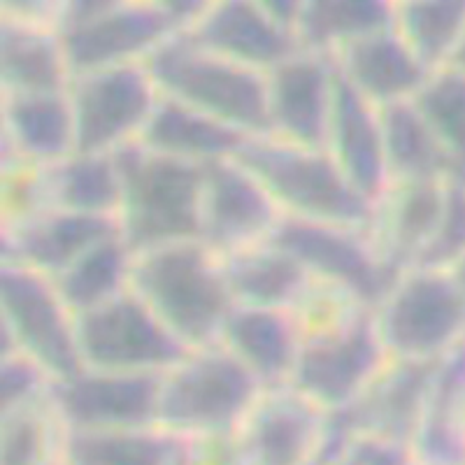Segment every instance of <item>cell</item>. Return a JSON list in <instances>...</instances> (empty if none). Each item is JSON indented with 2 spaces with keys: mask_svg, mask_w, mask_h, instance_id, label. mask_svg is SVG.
Returning a JSON list of instances; mask_svg holds the SVG:
<instances>
[{
  "mask_svg": "<svg viewBox=\"0 0 465 465\" xmlns=\"http://www.w3.org/2000/svg\"><path fill=\"white\" fill-rule=\"evenodd\" d=\"M133 291L186 349L217 344L235 307L223 259L201 240L138 254Z\"/></svg>",
  "mask_w": 465,
  "mask_h": 465,
  "instance_id": "obj_1",
  "label": "cell"
},
{
  "mask_svg": "<svg viewBox=\"0 0 465 465\" xmlns=\"http://www.w3.org/2000/svg\"><path fill=\"white\" fill-rule=\"evenodd\" d=\"M119 207L116 231L135 254L201 240L205 168L168 159L143 144L116 153Z\"/></svg>",
  "mask_w": 465,
  "mask_h": 465,
  "instance_id": "obj_2",
  "label": "cell"
},
{
  "mask_svg": "<svg viewBox=\"0 0 465 465\" xmlns=\"http://www.w3.org/2000/svg\"><path fill=\"white\" fill-rule=\"evenodd\" d=\"M261 393L222 344L189 349L159 377L156 426L180 440L238 433Z\"/></svg>",
  "mask_w": 465,
  "mask_h": 465,
  "instance_id": "obj_3",
  "label": "cell"
},
{
  "mask_svg": "<svg viewBox=\"0 0 465 465\" xmlns=\"http://www.w3.org/2000/svg\"><path fill=\"white\" fill-rule=\"evenodd\" d=\"M372 319L389 359L442 363L465 347V293L447 268L401 270Z\"/></svg>",
  "mask_w": 465,
  "mask_h": 465,
  "instance_id": "obj_4",
  "label": "cell"
},
{
  "mask_svg": "<svg viewBox=\"0 0 465 465\" xmlns=\"http://www.w3.org/2000/svg\"><path fill=\"white\" fill-rule=\"evenodd\" d=\"M240 159L263 182L282 217L293 222L368 226L372 201L361 193L323 147H301L259 135Z\"/></svg>",
  "mask_w": 465,
  "mask_h": 465,
  "instance_id": "obj_5",
  "label": "cell"
},
{
  "mask_svg": "<svg viewBox=\"0 0 465 465\" xmlns=\"http://www.w3.org/2000/svg\"><path fill=\"white\" fill-rule=\"evenodd\" d=\"M161 95L212 116L247 138L265 133V73L231 64L174 33L147 58Z\"/></svg>",
  "mask_w": 465,
  "mask_h": 465,
  "instance_id": "obj_6",
  "label": "cell"
},
{
  "mask_svg": "<svg viewBox=\"0 0 465 465\" xmlns=\"http://www.w3.org/2000/svg\"><path fill=\"white\" fill-rule=\"evenodd\" d=\"M301 333V354L289 384L331 414L347 410L389 361L372 310H356Z\"/></svg>",
  "mask_w": 465,
  "mask_h": 465,
  "instance_id": "obj_7",
  "label": "cell"
},
{
  "mask_svg": "<svg viewBox=\"0 0 465 465\" xmlns=\"http://www.w3.org/2000/svg\"><path fill=\"white\" fill-rule=\"evenodd\" d=\"M0 322L3 354L33 361L54 381L82 368L77 314L49 277L0 263Z\"/></svg>",
  "mask_w": 465,
  "mask_h": 465,
  "instance_id": "obj_8",
  "label": "cell"
},
{
  "mask_svg": "<svg viewBox=\"0 0 465 465\" xmlns=\"http://www.w3.org/2000/svg\"><path fill=\"white\" fill-rule=\"evenodd\" d=\"M68 98L77 152L119 153L140 143L161 91L147 64H133L73 74Z\"/></svg>",
  "mask_w": 465,
  "mask_h": 465,
  "instance_id": "obj_9",
  "label": "cell"
},
{
  "mask_svg": "<svg viewBox=\"0 0 465 465\" xmlns=\"http://www.w3.org/2000/svg\"><path fill=\"white\" fill-rule=\"evenodd\" d=\"M80 365L159 377L189 351L135 291L77 317Z\"/></svg>",
  "mask_w": 465,
  "mask_h": 465,
  "instance_id": "obj_10",
  "label": "cell"
},
{
  "mask_svg": "<svg viewBox=\"0 0 465 465\" xmlns=\"http://www.w3.org/2000/svg\"><path fill=\"white\" fill-rule=\"evenodd\" d=\"M275 238L317 284L344 291L372 310L398 275L377 249L368 226L284 219Z\"/></svg>",
  "mask_w": 465,
  "mask_h": 465,
  "instance_id": "obj_11",
  "label": "cell"
},
{
  "mask_svg": "<svg viewBox=\"0 0 465 465\" xmlns=\"http://www.w3.org/2000/svg\"><path fill=\"white\" fill-rule=\"evenodd\" d=\"M333 56L296 49L265 73V133L301 147H326L340 98Z\"/></svg>",
  "mask_w": 465,
  "mask_h": 465,
  "instance_id": "obj_12",
  "label": "cell"
},
{
  "mask_svg": "<svg viewBox=\"0 0 465 465\" xmlns=\"http://www.w3.org/2000/svg\"><path fill=\"white\" fill-rule=\"evenodd\" d=\"M280 207L263 182L240 156L205 165L201 201V242L219 256H232L272 240L280 231Z\"/></svg>",
  "mask_w": 465,
  "mask_h": 465,
  "instance_id": "obj_13",
  "label": "cell"
},
{
  "mask_svg": "<svg viewBox=\"0 0 465 465\" xmlns=\"http://www.w3.org/2000/svg\"><path fill=\"white\" fill-rule=\"evenodd\" d=\"M333 414L291 384L263 389L238 429L244 465H317Z\"/></svg>",
  "mask_w": 465,
  "mask_h": 465,
  "instance_id": "obj_14",
  "label": "cell"
},
{
  "mask_svg": "<svg viewBox=\"0 0 465 465\" xmlns=\"http://www.w3.org/2000/svg\"><path fill=\"white\" fill-rule=\"evenodd\" d=\"M186 26L173 7L122 0L105 15L61 33L73 74L114 65L147 64L161 45Z\"/></svg>",
  "mask_w": 465,
  "mask_h": 465,
  "instance_id": "obj_15",
  "label": "cell"
},
{
  "mask_svg": "<svg viewBox=\"0 0 465 465\" xmlns=\"http://www.w3.org/2000/svg\"><path fill=\"white\" fill-rule=\"evenodd\" d=\"M159 377L80 368L54 381L49 401L65 430L147 429L156 426Z\"/></svg>",
  "mask_w": 465,
  "mask_h": 465,
  "instance_id": "obj_16",
  "label": "cell"
},
{
  "mask_svg": "<svg viewBox=\"0 0 465 465\" xmlns=\"http://www.w3.org/2000/svg\"><path fill=\"white\" fill-rule=\"evenodd\" d=\"M440 363L389 359L338 419L354 440L410 447L429 412Z\"/></svg>",
  "mask_w": 465,
  "mask_h": 465,
  "instance_id": "obj_17",
  "label": "cell"
},
{
  "mask_svg": "<svg viewBox=\"0 0 465 465\" xmlns=\"http://www.w3.org/2000/svg\"><path fill=\"white\" fill-rule=\"evenodd\" d=\"M182 31L198 47L256 73H268L301 49L293 31L270 19L252 0H212Z\"/></svg>",
  "mask_w": 465,
  "mask_h": 465,
  "instance_id": "obj_18",
  "label": "cell"
},
{
  "mask_svg": "<svg viewBox=\"0 0 465 465\" xmlns=\"http://www.w3.org/2000/svg\"><path fill=\"white\" fill-rule=\"evenodd\" d=\"M451 182H391L372 203L368 223L377 249L396 272L421 265L440 219Z\"/></svg>",
  "mask_w": 465,
  "mask_h": 465,
  "instance_id": "obj_19",
  "label": "cell"
},
{
  "mask_svg": "<svg viewBox=\"0 0 465 465\" xmlns=\"http://www.w3.org/2000/svg\"><path fill=\"white\" fill-rule=\"evenodd\" d=\"M333 58L340 80L380 110L414 101L433 73L396 26L349 45Z\"/></svg>",
  "mask_w": 465,
  "mask_h": 465,
  "instance_id": "obj_20",
  "label": "cell"
},
{
  "mask_svg": "<svg viewBox=\"0 0 465 465\" xmlns=\"http://www.w3.org/2000/svg\"><path fill=\"white\" fill-rule=\"evenodd\" d=\"M0 231V263L19 265L54 280L86 249L114 232L116 223L112 219L86 217L52 207L28 222Z\"/></svg>",
  "mask_w": 465,
  "mask_h": 465,
  "instance_id": "obj_21",
  "label": "cell"
},
{
  "mask_svg": "<svg viewBox=\"0 0 465 465\" xmlns=\"http://www.w3.org/2000/svg\"><path fill=\"white\" fill-rule=\"evenodd\" d=\"M263 389L289 384L302 333L293 310L235 305L219 342Z\"/></svg>",
  "mask_w": 465,
  "mask_h": 465,
  "instance_id": "obj_22",
  "label": "cell"
},
{
  "mask_svg": "<svg viewBox=\"0 0 465 465\" xmlns=\"http://www.w3.org/2000/svg\"><path fill=\"white\" fill-rule=\"evenodd\" d=\"M0 161L49 165L77 152V133L68 91L3 95Z\"/></svg>",
  "mask_w": 465,
  "mask_h": 465,
  "instance_id": "obj_23",
  "label": "cell"
},
{
  "mask_svg": "<svg viewBox=\"0 0 465 465\" xmlns=\"http://www.w3.org/2000/svg\"><path fill=\"white\" fill-rule=\"evenodd\" d=\"M323 149L368 201L375 203L389 186L381 110L356 95L344 82Z\"/></svg>",
  "mask_w": 465,
  "mask_h": 465,
  "instance_id": "obj_24",
  "label": "cell"
},
{
  "mask_svg": "<svg viewBox=\"0 0 465 465\" xmlns=\"http://www.w3.org/2000/svg\"><path fill=\"white\" fill-rule=\"evenodd\" d=\"M249 140L244 133L161 95L138 144L168 159L205 168L240 156Z\"/></svg>",
  "mask_w": 465,
  "mask_h": 465,
  "instance_id": "obj_25",
  "label": "cell"
},
{
  "mask_svg": "<svg viewBox=\"0 0 465 465\" xmlns=\"http://www.w3.org/2000/svg\"><path fill=\"white\" fill-rule=\"evenodd\" d=\"M0 26L3 95L68 91L73 68L56 28L12 22H3Z\"/></svg>",
  "mask_w": 465,
  "mask_h": 465,
  "instance_id": "obj_26",
  "label": "cell"
},
{
  "mask_svg": "<svg viewBox=\"0 0 465 465\" xmlns=\"http://www.w3.org/2000/svg\"><path fill=\"white\" fill-rule=\"evenodd\" d=\"M223 265L235 305L296 310L314 282L277 238L226 256Z\"/></svg>",
  "mask_w": 465,
  "mask_h": 465,
  "instance_id": "obj_27",
  "label": "cell"
},
{
  "mask_svg": "<svg viewBox=\"0 0 465 465\" xmlns=\"http://www.w3.org/2000/svg\"><path fill=\"white\" fill-rule=\"evenodd\" d=\"M138 254L119 231L110 232L54 277L58 293L77 317L133 291Z\"/></svg>",
  "mask_w": 465,
  "mask_h": 465,
  "instance_id": "obj_28",
  "label": "cell"
},
{
  "mask_svg": "<svg viewBox=\"0 0 465 465\" xmlns=\"http://www.w3.org/2000/svg\"><path fill=\"white\" fill-rule=\"evenodd\" d=\"M393 26V0H305L293 33L301 49L335 56L349 45Z\"/></svg>",
  "mask_w": 465,
  "mask_h": 465,
  "instance_id": "obj_29",
  "label": "cell"
},
{
  "mask_svg": "<svg viewBox=\"0 0 465 465\" xmlns=\"http://www.w3.org/2000/svg\"><path fill=\"white\" fill-rule=\"evenodd\" d=\"M49 201L54 210L112 219L119 207L116 153L74 152L47 168Z\"/></svg>",
  "mask_w": 465,
  "mask_h": 465,
  "instance_id": "obj_30",
  "label": "cell"
},
{
  "mask_svg": "<svg viewBox=\"0 0 465 465\" xmlns=\"http://www.w3.org/2000/svg\"><path fill=\"white\" fill-rule=\"evenodd\" d=\"M386 165L391 182H456L450 161L440 149L414 101L381 110Z\"/></svg>",
  "mask_w": 465,
  "mask_h": 465,
  "instance_id": "obj_31",
  "label": "cell"
},
{
  "mask_svg": "<svg viewBox=\"0 0 465 465\" xmlns=\"http://www.w3.org/2000/svg\"><path fill=\"white\" fill-rule=\"evenodd\" d=\"M177 438L159 426L122 430H68L64 465H168Z\"/></svg>",
  "mask_w": 465,
  "mask_h": 465,
  "instance_id": "obj_32",
  "label": "cell"
},
{
  "mask_svg": "<svg viewBox=\"0 0 465 465\" xmlns=\"http://www.w3.org/2000/svg\"><path fill=\"white\" fill-rule=\"evenodd\" d=\"M396 28L430 70L444 68L465 35V0H405Z\"/></svg>",
  "mask_w": 465,
  "mask_h": 465,
  "instance_id": "obj_33",
  "label": "cell"
},
{
  "mask_svg": "<svg viewBox=\"0 0 465 465\" xmlns=\"http://www.w3.org/2000/svg\"><path fill=\"white\" fill-rule=\"evenodd\" d=\"M0 465H61L65 426L45 398L0 414Z\"/></svg>",
  "mask_w": 465,
  "mask_h": 465,
  "instance_id": "obj_34",
  "label": "cell"
},
{
  "mask_svg": "<svg viewBox=\"0 0 465 465\" xmlns=\"http://www.w3.org/2000/svg\"><path fill=\"white\" fill-rule=\"evenodd\" d=\"M414 105L450 161L454 180L465 184V73L451 65L433 70Z\"/></svg>",
  "mask_w": 465,
  "mask_h": 465,
  "instance_id": "obj_35",
  "label": "cell"
},
{
  "mask_svg": "<svg viewBox=\"0 0 465 465\" xmlns=\"http://www.w3.org/2000/svg\"><path fill=\"white\" fill-rule=\"evenodd\" d=\"M45 210H52L47 168L0 161V228L28 222Z\"/></svg>",
  "mask_w": 465,
  "mask_h": 465,
  "instance_id": "obj_36",
  "label": "cell"
},
{
  "mask_svg": "<svg viewBox=\"0 0 465 465\" xmlns=\"http://www.w3.org/2000/svg\"><path fill=\"white\" fill-rule=\"evenodd\" d=\"M465 256V184L451 182L447 205H444L442 219H440L438 232L433 244L421 265L430 268H447L459 263Z\"/></svg>",
  "mask_w": 465,
  "mask_h": 465,
  "instance_id": "obj_37",
  "label": "cell"
},
{
  "mask_svg": "<svg viewBox=\"0 0 465 465\" xmlns=\"http://www.w3.org/2000/svg\"><path fill=\"white\" fill-rule=\"evenodd\" d=\"M0 375H3V410H0V414L45 401L52 393V377L40 365L24 359V356L3 354Z\"/></svg>",
  "mask_w": 465,
  "mask_h": 465,
  "instance_id": "obj_38",
  "label": "cell"
},
{
  "mask_svg": "<svg viewBox=\"0 0 465 465\" xmlns=\"http://www.w3.org/2000/svg\"><path fill=\"white\" fill-rule=\"evenodd\" d=\"M64 0H0L3 22L28 24L58 31V15Z\"/></svg>",
  "mask_w": 465,
  "mask_h": 465,
  "instance_id": "obj_39",
  "label": "cell"
},
{
  "mask_svg": "<svg viewBox=\"0 0 465 465\" xmlns=\"http://www.w3.org/2000/svg\"><path fill=\"white\" fill-rule=\"evenodd\" d=\"M119 3L122 0H64L61 3V15H58V33L84 26V24L103 16Z\"/></svg>",
  "mask_w": 465,
  "mask_h": 465,
  "instance_id": "obj_40",
  "label": "cell"
},
{
  "mask_svg": "<svg viewBox=\"0 0 465 465\" xmlns=\"http://www.w3.org/2000/svg\"><path fill=\"white\" fill-rule=\"evenodd\" d=\"M259 10H263L270 19H275L280 26L296 31L298 16H301L305 0H252ZM296 35V33H293Z\"/></svg>",
  "mask_w": 465,
  "mask_h": 465,
  "instance_id": "obj_41",
  "label": "cell"
},
{
  "mask_svg": "<svg viewBox=\"0 0 465 465\" xmlns=\"http://www.w3.org/2000/svg\"><path fill=\"white\" fill-rule=\"evenodd\" d=\"M319 465H365L363 442H361V440H354V442L349 444L347 450L342 451V454L333 456V459L322 460Z\"/></svg>",
  "mask_w": 465,
  "mask_h": 465,
  "instance_id": "obj_42",
  "label": "cell"
},
{
  "mask_svg": "<svg viewBox=\"0 0 465 465\" xmlns=\"http://www.w3.org/2000/svg\"><path fill=\"white\" fill-rule=\"evenodd\" d=\"M133 3H152V5H165V7H173V10L180 12L184 16L186 22H189L191 16L196 15V10L191 7L189 0H133Z\"/></svg>",
  "mask_w": 465,
  "mask_h": 465,
  "instance_id": "obj_43",
  "label": "cell"
},
{
  "mask_svg": "<svg viewBox=\"0 0 465 465\" xmlns=\"http://www.w3.org/2000/svg\"><path fill=\"white\" fill-rule=\"evenodd\" d=\"M168 465H196V460H193V456H191L189 444H186L184 440L177 438V447H174V454Z\"/></svg>",
  "mask_w": 465,
  "mask_h": 465,
  "instance_id": "obj_44",
  "label": "cell"
},
{
  "mask_svg": "<svg viewBox=\"0 0 465 465\" xmlns=\"http://www.w3.org/2000/svg\"><path fill=\"white\" fill-rule=\"evenodd\" d=\"M450 65L451 68L460 70V73H465V35H463V40H460L459 49H456V54H454V58H451Z\"/></svg>",
  "mask_w": 465,
  "mask_h": 465,
  "instance_id": "obj_45",
  "label": "cell"
},
{
  "mask_svg": "<svg viewBox=\"0 0 465 465\" xmlns=\"http://www.w3.org/2000/svg\"><path fill=\"white\" fill-rule=\"evenodd\" d=\"M450 270H451V275L456 277V282H459L460 291H463V293H465V256H463V259L459 261V263L451 265Z\"/></svg>",
  "mask_w": 465,
  "mask_h": 465,
  "instance_id": "obj_46",
  "label": "cell"
},
{
  "mask_svg": "<svg viewBox=\"0 0 465 465\" xmlns=\"http://www.w3.org/2000/svg\"><path fill=\"white\" fill-rule=\"evenodd\" d=\"M189 3H191V7H193V10L198 12L203 5H207V3H212V0H189Z\"/></svg>",
  "mask_w": 465,
  "mask_h": 465,
  "instance_id": "obj_47",
  "label": "cell"
},
{
  "mask_svg": "<svg viewBox=\"0 0 465 465\" xmlns=\"http://www.w3.org/2000/svg\"><path fill=\"white\" fill-rule=\"evenodd\" d=\"M393 3H396V5H401V3H405V0H393Z\"/></svg>",
  "mask_w": 465,
  "mask_h": 465,
  "instance_id": "obj_48",
  "label": "cell"
},
{
  "mask_svg": "<svg viewBox=\"0 0 465 465\" xmlns=\"http://www.w3.org/2000/svg\"><path fill=\"white\" fill-rule=\"evenodd\" d=\"M317 465H319V463H317Z\"/></svg>",
  "mask_w": 465,
  "mask_h": 465,
  "instance_id": "obj_49",
  "label": "cell"
}]
</instances>
